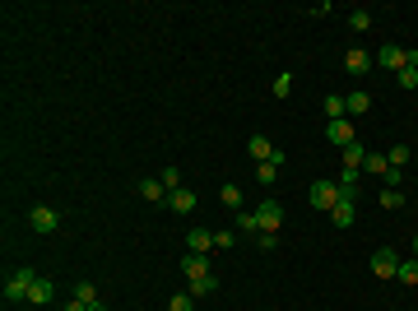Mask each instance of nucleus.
Returning a JSON list of instances; mask_svg holds the SVG:
<instances>
[{
    "mask_svg": "<svg viewBox=\"0 0 418 311\" xmlns=\"http://www.w3.org/2000/svg\"><path fill=\"white\" fill-rule=\"evenodd\" d=\"M270 94H275V98H288V94H293V75H279Z\"/></svg>",
    "mask_w": 418,
    "mask_h": 311,
    "instance_id": "33",
    "label": "nucleus"
},
{
    "mask_svg": "<svg viewBox=\"0 0 418 311\" xmlns=\"http://www.w3.org/2000/svg\"><path fill=\"white\" fill-rule=\"evenodd\" d=\"M409 158H414V154H409V144H395V149L386 154V163H390V168H404Z\"/></svg>",
    "mask_w": 418,
    "mask_h": 311,
    "instance_id": "27",
    "label": "nucleus"
},
{
    "mask_svg": "<svg viewBox=\"0 0 418 311\" xmlns=\"http://www.w3.org/2000/svg\"><path fill=\"white\" fill-rule=\"evenodd\" d=\"M340 200H344V195H340V186H335V177H321V181H311V190H307V204H311V209H325V214H330V209H335Z\"/></svg>",
    "mask_w": 418,
    "mask_h": 311,
    "instance_id": "1",
    "label": "nucleus"
},
{
    "mask_svg": "<svg viewBox=\"0 0 418 311\" xmlns=\"http://www.w3.org/2000/svg\"><path fill=\"white\" fill-rule=\"evenodd\" d=\"M232 242H237L232 228H218V233H214V251H232Z\"/></svg>",
    "mask_w": 418,
    "mask_h": 311,
    "instance_id": "29",
    "label": "nucleus"
},
{
    "mask_svg": "<svg viewBox=\"0 0 418 311\" xmlns=\"http://www.w3.org/2000/svg\"><path fill=\"white\" fill-rule=\"evenodd\" d=\"M186 247H191V256H209L214 251V233L209 228H191L186 233Z\"/></svg>",
    "mask_w": 418,
    "mask_h": 311,
    "instance_id": "10",
    "label": "nucleus"
},
{
    "mask_svg": "<svg viewBox=\"0 0 418 311\" xmlns=\"http://www.w3.org/2000/svg\"><path fill=\"white\" fill-rule=\"evenodd\" d=\"M330 223H335V228H354V223H358L354 200H340V204H335V209H330Z\"/></svg>",
    "mask_w": 418,
    "mask_h": 311,
    "instance_id": "14",
    "label": "nucleus"
},
{
    "mask_svg": "<svg viewBox=\"0 0 418 311\" xmlns=\"http://www.w3.org/2000/svg\"><path fill=\"white\" fill-rule=\"evenodd\" d=\"M404 204V190H390V186H381V209H400Z\"/></svg>",
    "mask_w": 418,
    "mask_h": 311,
    "instance_id": "28",
    "label": "nucleus"
},
{
    "mask_svg": "<svg viewBox=\"0 0 418 311\" xmlns=\"http://www.w3.org/2000/svg\"><path fill=\"white\" fill-rule=\"evenodd\" d=\"M65 311H89V302H79V297H70V302H65Z\"/></svg>",
    "mask_w": 418,
    "mask_h": 311,
    "instance_id": "37",
    "label": "nucleus"
},
{
    "mask_svg": "<svg viewBox=\"0 0 418 311\" xmlns=\"http://www.w3.org/2000/svg\"><path fill=\"white\" fill-rule=\"evenodd\" d=\"M325 116H330V121H340V116H349V107H344V94H325Z\"/></svg>",
    "mask_w": 418,
    "mask_h": 311,
    "instance_id": "21",
    "label": "nucleus"
},
{
    "mask_svg": "<svg viewBox=\"0 0 418 311\" xmlns=\"http://www.w3.org/2000/svg\"><path fill=\"white\" fill-rule=\"evenodd\" d=\"M186 293H191V297H209V293H218V274H195Z\"/></svg>",
    "mask_w": 418,
    "mask_h": 311,
    "instance_id": "17",
    "label": "nucleus"
},
{
    "mask_svg": "<svg viewBox=\"0 0 418 311\" xmlns=\"http://www.w3.org/2000/svg\"><path fill=\"white\" fill-rule=\"evenodd\" d=\"M168 209H172V214H195V190H191V186L172 190V195H168Z\"/></svg>",
    "mask_w": 418,
    "mask_h": 311,
    "instance_id": "12",
    "label": "nucleus"
},
{
    "mask_svg": "<svg viewBox=\"0 0 418 311\" xmlns=\"http://www.w3.org/2000/svg\"><path fill=\"white\" fill-rule=\"evenodd\" d=\"M28 302H33V307H46V302H51V279H42V274H37V279H33V288H28Z\"/></svg>",
    "mask_w": 418,
    "mask_h": 311,
    "instance_id": "18",
    "label": "nucleus"
},
{
    "mask_svg": "<svg viewBox=\"0 0 418 311\" xmlns=\"http://www.w3.org/2000/svg\"><path fill=\"white\" fill-rule=\"evenodd\" d=\"M414 260H418V233H414Z\"/></svg>",
    "mask_w": 418,
    "mask_h": 311,
    "instance_id": "39",
    "label": "nucleus"
},
{
    "mask_svg": "<svg viewBox=\"0 0 418 311\" xmlns=\"http://www.w3.org/2000/svg\"><path fill=\"white\" fill-rule=\"evenodd\" d=\"M325 140L335 144V149H349V144H354L358 135H354V125H349V121L340 116V121H325Z\"/></svg>",
    "mask_w": 418,
    "mask_h": 311,
    "instance_id": "6",
    "label": "nucleus"
},
{
    "mask_svg": "<svg viewBox=\"0 0 418 311\" xmlns=\"http://www.w3.org/2000/svg\"><path fill=\"white\" fill-rule=\"evenodd\" d=\"M158 181L168 186V195H172V190H182V168H163V172H158Z\"/></svg>",
    "mask_w": 418,
    "mask_h": 311,
    "instance_id": "26",
    "label": "nucleus"
},
{
    "mask_svg": "<svg viewBox=\"0 0 418 311\" xmlns=\"http://www.w3.org/2000/svg\"><path fill=\"white\" fill-rule=\"evenodd\" d=\"M182 274H186V279H195V274H214V265H209V256H191V251H186Z\"/></svg>",
    "mask_w": 418,
    "mask_h": 311,
    "instance_id": "15",
    "label": "nucleus"
},
{
    "mask_svg": "<svg viewBox=\"0 0 418 311\" xmlns=\"http://www.w3.org/2000/svg\"><path fill=\"white\" fill-rule=\"evenodd\" d=\"M218 200L228 204L232 214H242V209H247V195H242V186H237V181H223V186H218Z\"/></svg>",
    "mask_w": 418,
    "mask_h": 311,
    "instance_id": "11",
    "label": "nucleus"
},
{
    "mask_svg": "<svg viewBox=\"0 0 418 311\" xmlns=\"http://www.w3.org/2000/svg\"><path fill=\"white\" fill-rule=\"evenodd\" d=\"M358 181H363V172H358V168H344L340 177H335V186H340L344 200H354V195H358Z\"/></svg>",
    "mask_w": 418,
    "mask_h": 311,
    "instance_id": "13",
    "label": "nucleus"
},
{
    "mask_svg": "<svg viewBox=\"0 0 418 311\" xmlns=\"http://www.w3.org/2000/svg\"><path fill=\"white\" fill-rule=\"evenodd\" d=\"M75 297H79V302H98V288H93L89 279H79L75 283Z\"/></svg>",
    "mask_w": 418,
    "mask_h": 311,
    "instance_id": "30",
    "label": "nucleus"
},
{
    "mask_svg": "<svg viewBox=\"0 0 418 311\" xmlns=\"http://www.w3.org/2000/svg\"><path fill=\"white\" fill-rule=\"evenodd\" d=\"M395 79H400V89H418V65H404Z\"/></svg>",
    "mask_w": 418,
    "mask_h": 311,
    "instance_id": "31",
    "label": "nucleus"
},
{
    "mask_svg": "<svg viewBox=\"0 0 418 311\" xmlns=\"http://www.w3.org/2000/svg\"><path fill=\"white\" fill-rule=\"evenodd\" d=\"M344 19H349V28H354V33H367L372 28V15H367V10H349Z\"/></svg>",
    "mask_w": 418,
    "mask_h": 311,
    "instance_id": "25",
    "label": "nucleus"
},
{
    "mask_svg": "<svg viewBox=\"0 0 418 311\" xmlns=\"http://www.w3.org/2000/svg\"><path fill=\"white\" fill-rule=\"evenodd\" d=\"M381 181H386L390 190H400V181H404V168H386V172H381Z\"/></svg>",
    "mask_w": 418,
    "mask_h": 311,
    "instance_id": "35",
    "label": "nucleus"
},
{
    "mask_svg": "<svg viewBox=\"0 0 418 311\" xmlns=\"http://www.w3.org/2000/svg\"><path fill=\"white\" fill-rule=\"evenodd\" d=\"M237 233L242 237H261V218H256V209H242V214H237Z\"/></svg>",
    "mask_w": 418,
    "mask_h": 311,
    "instance_id": "19",
    "label": "nucleus"
},
{
    "mask_svg": "<svg viewBox=\"0 0 418 311\" xmlns=\"http://www.w3.org/2000/svg\"><path fill=\"white\" fill-rule=\"evenodd\" d=\"M33 279H37V269H15L10 279H5V302H28V288H33Z\"/></svg>",
    "mask_w": 418,
    "mask_h": 311,
    "instance_id": "2",
    "label": "nucleus"
},
{
    "mask_svg": "<svg viewBox=\"0 0 418 311\" xmlns=\"http://www.w3.org/2000/svg\"><path fill=\"white\" fill-rule=\"evenodd\" d=\"M376 61H381V70H395V75H400L404 65H409V51H404V47H395V42H386Z\"/></svg>",
    "mask_w": 418,
    "mask_h": 311,
    "instance_id": "9",
    "label": "nucleus"
},
{
    "mask_svg": "<svg viewBox=\"0 0 418 311\" xmlns=\"http://www.w3.org/2000/svg\"><path fill=\"white\" fill-rule=\"evenodd\" d=\"M395 269H400V256H395L390 247L372 251V274H376V279H395Z\"/></svg>",
    "mask_w": 418,
    "mask_h": 311,
    "instance_id": "4",
    "label": "nucleus"
},
{
    "mask_svg": "<svg viewBox=\"0 0 418 311\" xmlns=\"http://www.w3.org/2000/svg\"><path fill=\"white\" fill-rule=\"evenodd\" d=\"M344 107H349V116H363V112L372 107V94H363V89H354V94L344 98Z\"/></svg>",
    "mask_w": 418,
    "mask_h": 311,
    "instance_id": "20",
    "label": "nucleus"
},
{
    "mask_svg": "<svg viewBox=\"0 0 418 311\" xmlns=\"http://www.w3.org/2000/svg\"><path fill=\"white\" fill-rule=\"evenodd\" d=\"M89 311H112V307L103 302V297H98V302H89Z\"/></svg>",
    "mask_w": 418,
    "mask_h": 311,
    "instance_id": "38",
    "label": "nucleus"
},
{
    "mask_svg": "<svg viewBox=\"0 0 418 311\" xmlns=\"http://www.w3.org/2000/svg\"><path fill=\"white\" fill-rule=\"evenodd\" d=\"M139 195L154 200V204H168V186H163L158 177H144V181H139Z\"/></svg>",
    "mask_w": 418,
    "mask_h": 311,
    "instance_id": "16",
    "label": "nucleus"
},
{
    "mask_svg": "<svg viewBox=\"0 0 418 311\" xmlns=\"http://www.w3.org/2000/svg\"><path fill=\"white\" fill-rule=\"evenodd\" d=\"M344 70L363 79V75L372 70V51H367V47H349V51H344Z\"/></svg>",
    "mask_w": 418,
    "mask_h": 311,
    "instance_id": "7",
    "label": "nucleus"
},
{
    "mask_svg": "<svg viewBox=\"0 0 418 311\" xmlns=\"http://www.w3.org/2000/svg\"><path fill=\"white\" fill-rule=\"evenodd\" d=\"M363 163H367V149H363V144H349V149H344V168H358V172H363Z\"/></svg>",
    "mask_w": 418,
    "mask_h": 311,
    "instance_id": "22",
    "label": "nucleus"
},
{
    "mask_svg": "<svg viewBox=\"0 0 418 311\" xmlns=\"http://www.w3.org/2000/svg\"><path fill=\"white\" fill-rule=\"evenodd\" d=\"M247 154L256 158V163H270V158H284V154H279V144H270V135H251V140H247Z\"/></svg>",
    "mask_w": 418,
    "mask_h": 311,
    "instance_id": "8",
    "label": "nucleus"
},
{
    "mask_svg": "<svg viewBox=\"0 0 418 311\" xmlns=\"http://www.w3.org/2000/svg\"><path fill=\"white\" fill-rule=\"evenodd\" d=\"M256 247H261V251H275L279 247V233H261V237H256Z\"/></svg>",
    "mask_w": 418,
    "mask_h": 311,
    "instance_id": "36",
    "label": "nucleus"
},
{
    "mask_svg": "<svg viewBox=\"0 0 418 311\" xmlns=\"http://www.w3.org/2000/svg\"><path fill=\"white\" fill-rule=\"evenodd\" d=\"M168 311H195V297H191V293H177L168 302Z\"/></svg>",
    "mask_w": 418,
    "mask_h": 311,
    "instance_id": "32",
    "label": "nucleus"
},
{
    "mask_svg": "<svg viewBox=\"0 0 418 311\" xmlns=\"http://www.w3.org/2000/svg\"><path fill=\"white\" fill-rule=\"evenodd\" d=\"M256 218H261V233H279V228H284V204L279 200H261L256 204Z\"/></svg>",
    "mask_w": 418,
    "mask_h": 311,
    "instance_id": "5",
    "label": "nucleus"
},
{
    "mask_svg": "<svg viewBox=\"0 0 418 311\" xmlns=\"http://www.w3.org/2000/svg\"><path fill=\"white\" fill-rule=\"evenodd\" d=\"M279 163H284V158H270V163H256V177H261V186H275V177H279Z\"/></svg>",
    "mask_w": 418,
    "mask_h": 311,
    "instance_id": "23",
    "label": "nucleus"
},
{
    "mask_svg": "<svg viewBox=\"0 0 418 311\" xmlns=\"http://www.w3.org/2000/svg\"><path fill=\"white\" fill-rule=\"evenodd\" d=\"M28 228L37 237H46V233H56V228H61V214H56L51 204H37V209H28Z\"/></svg>",
    "mask_w": 418,
    "mask_h": 311,
    "instance_id": "3",
    "label": "nucleus"
},
{
    "mask_svg": "<svg viewBox=\"0 0 418 311\" xmlns=\"http://www.w3.org/2000/svg\"><path fill=\"white\" fill-rule=\"evenodd\" d=\"M395 279H400V283H409V288H418V260H400Z\"/></svg>",
    "mask_w": 418,
    "mask_h": 311,
    "instance_id": "24",
    "label": "nucleus"
},
{
    "mask_svg": "<svg viewBox=\"0 0 418 311\" xmlns=\"http://www.w3.org/2000/svg\"><path fill=\"white\" fill-rule=\"evenodd\" d=\"M386 168H390V163H386L381 154H367V163H363V172H376V177H381Z\"/></svg>",
    "mask_w": 418,
    "mask_h": 311,
    "instance_id": "34",
    "label": "nucleus"
}]
</instances>
